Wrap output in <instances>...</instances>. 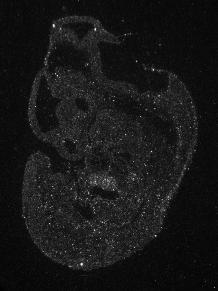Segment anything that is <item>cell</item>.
Returning <instances> with one entry per match:
<instances>
[{"label":"cell","instance_id":"6da1fadb","mask_svg":"<svg viewBox=\"0 0 218 291\" xmlns=\"http://www.w3.org/2000/svg\"><path fill=\"white\" fill-rule=\"evenodd\" d=\"M91 183L103 189L113 191L117 188V184L114 180L111 177L101 175L95 174L90 178Z\"/></svg>","mask_w":218,"mask_h":291}]
</instances>
